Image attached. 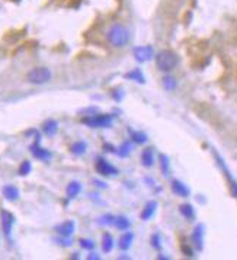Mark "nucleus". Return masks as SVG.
Wrapping results in <instances>:
<instances>
[{
	"instance_id": "1",
	"label": "nucleus",
	"mask_w": 237,
	"mask_h": 260,
	"mask_svg": "<svg viewBox=\"0 0 237 260\" xmlns=\"http://www.w3.org/2000/svg\"><path fill=\"white\" fill-rule=\"evenodd\" d=\"M130 31L124 24H112L106 31V41L114 48H122L130 42Z\"/></svg>"
},
{
	"instance_id": "2",
	"label": "nucleus",
	"mask_w": 237,
	"mask_h": 260,
	"mask_svg": "<svg viewBox=\"0 0 237 260\" xmlns=\"http://www.w3.org/2000/svg\"><path fill=\"white\" fill-rule=\"evenodd\" d=\"M178 56L170 50H163L156 56V66L160 72H172L178 66Z\"/></svg>"
},
{
	"instance_id": "3",
	"label": "nucleus",
	"mask_w": 237,
	"mask_h": 260,
	"mask_svg": "<svg viewBox=\"0 0 237 260\" xmlns=\"http://www.w3.org/2000/svg\"><path fill=\"white\" fill-rule=\"evenodd\" d=\"M51 80V72L47 67H35L28 73V82L32 84H44Z\"/></svg>"
},
{
	"instance_id": "4",
	"label": "nucleus",
	"mask_w": 237,
	"mask_h": 260,
	"mask_svg": "<svg viewBox=\"0 0 237 260\" xmlns=\"http://www.w3.org/2000/svg\"><path fill=\"white\" fill-rule=\"evenodd\" d=\"M82 122L89 125L92 128H108L112 124V115L108 114H98L93 116H86L82 120Z\"/></svg>"
},
{
	"instance_id": "5",
	"label": "nucleus",
	"mask_w": 237,
	"mask_h": 260,
	"mask_svg": "<svg viewBox=\"0 0 237 260\" xmlns=\"http://www.w3.org/2000/svg\"><path fill=\"white\" fill-rule=\"evenodd\" d=\"M134 57L138 62H146L148 60L153 58L154 56V50L151 46H135L133 51Z\"/></svg>"
},
{
	"instance_id": "6",
	"label": "nucleus",
	"mask_w": 237,
	"mask_h": 260,
	"mask_svg": "<svg viewBox=\"0 0 237 260\" xmlns=\"http://www.w3.org/2000/svg\"><path fill=\"white\" fill-rule=\"evenodd\" d=\"M0 222H2V228H3L5 236H6V237H11L14 224H15V216L11 214L9 211L2 210V211H0Z\"/></svg>"
},
{
	"instance_id": "7",
	"label": "nucleus",
	"mask_w": 237,
	"mask_h": 260,
	"mask_svg": "<svg viewBox=\"0 0 237 260\" xmlns=\"http://www.w3.org/2000/svg\"><path fill=\"white\" fill-rule=\"evenodd\" d=\"M215 156V158H217V163H218V166L222 168V172H224V174H225V178H227V180H228V184H230V190H231V195L237 198V182L233 179V176L230 174V172H228V168L225 166V163H224V160H222L221 157L218 156L217 153H214Z\"/></svg>"
},
{
	"instance_id": "8",
	"label": "nucleus",
	"mask_w": 237,
	"mask_h": 260,
	"mask_svg": "<svg viewBox=\"0 0 237 260\" xmlns=\"http://www.w3.org/2000/svg\"><path fill=\"white\" fill-rule=\"evenodd\" d=\"M96 170L102 174V176H117L118 174V168L112 166L111 163H108L105 158H98L96 162Z\"/></svg>"
},
{
	"instance_id": "9",
	"label": "nucleus",
	"mask_w": 237,
	"mask_h": 260,
	"mask_svg": "<svg viewBox=\"0 0 237 260\" xmlns=\"http://www.w3.org/2000/svg\"><path fill=\"white\" fill-rule=\"evenodd\" d=\"M204 226L202 224H198L192 232V243L193 246L198 248V250H202L204 247Z\"/></svg>"
},
{
	"instance_id": "10",
	"label": "nucleus",
	"mask_w": 237,
	"mask_h": 260,
	"mask_svg": "<svg viewBox=\"0 0 237 260\" xmlns=\"http://www.w3.org/2000/svg\"><path fill=\"white\" fill-rule=\"evenodd\" d=\"M31 153L34 154L35 158H40V160H43V162H47V160L51 158V153H50L47 148H43V147L38 144V141H37L35 144L31 146Z\"/></svg>"
},
{
	"instance_id": "11",
	"label": "nucleus",
	"mask_w": 237,
	"mask_h": 260,
	"mask_svg": "<svg viewBox=\"0 0 237 260\" xmlns=\"http://www.w3.org/2000/svg\"><path fill=\"white\" fill-rule=\"evenodd\" d=\"M170 188H172V192H173L175 195L180 196V198L189 196V188L183 184V182H180V180H172Z\"/></svg>"
},
{
	"instance_id": "12",
	"label": "nucleus",
	"mask_w": 237,
	"mask_h": 260,
	"mask_svg": "<svg viewBox=\"0 0 237 260\" xmlns=\"http://www.w3.org/2000/svg\"><path fill=\"white\" fill-rule=\"evenodd\" d=\"M57 232H59L61 237H66V238H70L72 234L74 232V222L73 221H64L61 222L60 226H57Z\"/></svg>"
},
{
	"instance_id": "13",
	"label": "nucleus",
	"mask_w": 237,
	"mask_h": 260,
	"mask_svg": "<svg viewBox=\"0 0 237 260\" xmlns=\"http://www.w3.org/2000/svg\"><path fill=\"white\" fill-rule=\"evenodd\" d=\"M156 210H157V202H156V200H148L147 204H146V206H144L143 211H141L140 218H141L143 221H148V220L154 215Z\"/></svg>"
},
{
	"instance_id": "14",
	"label": "nucleus",
	"mask_w": 237,
	"mask_h": 260,
	"mask_svg": "<svg viewBox=\"0 0 237 260\" xmlns=\"http://www.w3.org/2000/svg\"><path fill=\"white\" fill-rule=\"evenodd\" d=\"M3 196L5 199H8V200H16V199L19 198V189L14 186V184H6L5 188H3Z\"/></svg>"
},
{
	"instance_id": "15",
	"label": "nucleus",
	"mask_w": 237,
	"mask_h": 260,
	"mask_svg": "<svg viewBox=\"0 0 237 260\" xmlns=\"http://www.w3.org/2000/svg\"><path fill=\"white\" fill-rule=\"evenodd\" d=\"M43 131H44L45 136L53 137V136H56L57 131H59V124L56 122L54 120H47V121L43 124Z\"/></svg>"
},
{
	"instance_id": "16",
	"label": "nucleus",
	"mask_w": 237,
	"mask_h": 260,
	"mask_svg": "<svg viewBox=\"0 0 237 260\" xmlns=\"http://www.w3.org/2000/svg\"><path fill=\"white\" fill-rule=\"evenodd\" d=\"M125 78L133 80V82H137V83H140V84H144V83H146L144 74H143V72H141L140 68H134V70H131V72H128V73L125 74Z\"/></svg>"
},
{
	"instance_id": "17",
	"label": "nucleus",
	"mask_w": 237,
	"mask_h": 260,
	"mask_svg": "<svg viewBox=\"0 0 237 260\" xmlns=\"http://www.w3.org/2000/svg\"><path fill=\"white\" fill-rule=\"evenodd\" d=\"M141 164L144 168H151L154 164V154H153V148H146L141 153Z\"/></svg>"
},
{
	"instance_id": "18",
	"label": "nucleus",
	"mask_w": 237,
	"mask_h": 260,
	"mask_svg": "<svg viewBox=\"0 0 237 260\" xmlns=\"http://www.w3.org/2000/svg\"><path fill=\"white\" fill-rule=\"evenodd\" d=\"M133 232H124V236H121V238H119V248L121 250H128L131 247V244H133Z\"/></svg>"
},
{
	"instance_id": "19",
	"label": "nucleus",
	"mask_w": 237,
	"mask_h": 260,
	"mask_svg": "<svg viewBox=\"0 0 237 260\" xmlns=\"http://www.w3.org/2000/svg\"><path fill=\"white\" fill-rule=\"evenodd\" d=\"M80 190H82V184H79V182H70V184H67V188H66V194H67V196L70 199L76 198L79 194H80Z\"/></svg>"
},
{
	"instance_id": "20",
	"label": "nucleus",
	"mask_w": 237,
	"mask_h": 260,
	"mask_svg": "<svg viewBox=\"0 0 237 260\" xmlns=\"http://www.w3.org/2000/svg\"><path fill=\"white\" fill-rule=\"evenodd\" d=\"M179 212L182 214L183 218H186V220H189V221H192L193 218H195V210H193L192 205H189V204L180 205V206H179Z\"/></svg>"
},
{
	"instance_id": "21",
	"label": "nucleus",
	"mask_w": 237,
	"mask_h": 260,
	"mask_svg": "<svg viewBox=\"0 0 237 260\" xmlns=\"http://www.w3.org/2000/svg\"><path fill=\"white\" fill-rule=\"evenodd\" d=\"M114 226L118 230H121V231H127V230L130 228L131 222H130V220H128L127 216H122V215H121V216H115Z\"/></svg>"
},
{
	"instance_id": "22",
	"label": "nucleus",
	"mask_w": 237,
	"mask_h": 260,
	"mask_svg": "<svg viewBox=\"0 0 237 260\" xmlns=\"http://www.w3.org/2000/svg\"><path fill=\"white\" fill-rule=\"evenodd\" d=\"M72 153L74 156H83V154L86 153V150H88V146H86V142L85 141H77V142H74L73 146H72Z\"/></svg>"
},
{
	"instance_id": "23",
	"label": "nucleus",
	"mask_w": 237,
	"mask_h": 260,
	"mask_svg": "<svg viewBox=\"0 0 237 260\" xmlns=\"http://www.w3.org/2000/svg\"><path fill=\"white\" fill-rule=\"evenodd\" d=\"M114 247V238L109 232H105L104 237H102V250L105 253H109Z\"/></svg>"
},
{
	"instance_id": "24",
	"label": "nucleus",
	"mask_w": 237,
	"mask_h": 260,
	"mask_svg": "<svg viewBox=\"0 0 237 260\" xmlns=\"http://www.w3.org/2000/svg\"><path fill=\"white\" fill-rule=\"evenodd\" d=\"M162 83H163V88L166 89V90H167V92L175 90V89H176V86H178L176 78L172 76H164L163 80H162Z\"/></svg>"
},
{
	"instance_id": "25",
	"label": "nucleus",
	"mask_w": 237,
	"mask_h": 260,
	"mask_svg": "<svg viewBox=\"0 0 237 260\" xmlns=\"http://www.w3.org/2000/svg\"><path fill=\"white\" fill-rule=\"evenodd\" d=\"M131 150H133V146L130 141H125L124 144H121V147L117 148V154L119 157H128L131 154Z\"/></svg>"
},
{
	"instance_id": "26",
	"label": "nucleus",
	"mask_w": 237,
	"mask_h": 260,
	"mask_svg": "<svg viewBox=\"0 0 237 260\" xmlns=\"http://www.w3.org/2000/svg\"><path fill=\"white\" fill-rule=\"evenodd\" d=\"M131 140L135 144H144V142H147L148 138L147 134H144L141 131H134V132H131Z\"/></svg>"
},
{
	"instance_id": "27",
	"label": "nucleus",
	"mask_w": 237,
	"mask_h": 260,
	"mask_svg": "<svg viewBox=\"0 0 237 260\" xmlns=\"http://www.w3.org/2000/svg\"><path fill=\"white\" fill-rule=\"evenodd\" d=\"M159 160H160V168H162V172H163L164 176H167L169 174V158H167V156H164V154H160V157H159Z\"/></svg>"
},
{
	"instance_id": "28",
	"label": "nucleus",
	"mask_w": 237,
	"mask_h": 260,
	"mask_svg": "<svg viewBox=\"0 0 237 260\" xmlns=\"http://www.w3.org/2000/svg\"><path fill=\"white\" fill-rule=\"evenodd\" d=\"M31 168H32V166H31V163L28 162V160L22 162V164L19 166V174H21V176H27V174H30Z\"/></svg>"
},
{
	"instance_id": "29",
	"label": "nucleus",
	"mask_w": 237,
	"mask_h": 260,
	"mask_svg": "<svg viewBox=\"0 0 237 260\" xmlns=\"http://www.w3.org/2000/svg\"><path fill=\"white\" fill-rule=\"evenodd\" d=\"M114 220H115L114 215L106 214L99 218V224H101V226H114Z\"/></svg>"
},
{
	"instance_id": "30",
	"label": "nucleus",
	"mask_w": 237,
	"mask_h": 260,
	"mask_svg": "<svg viewBox=\"0 0 237 260\" xmlns=\"http://www.w3.org/2000/svg\"><path fill=\"white\" fill-rule=\"evenodd\" d=\"M79 243L82 246V248H85V250H93L95 248V242L90 240V238H80Z\"/></svg>"
},
{
	"instance_id": "31",
	"label": "nucleus",
	"mask_w": 237,
	"mask_h": 260,
	"mask_svg": "<svg viewBox=\"0 0 237 260\" xmlns=\"http://www.w3.org/2000/svg\"><path fill=\"white\" fill-rule=\"evenodd\" d=\"M150 242H151V246H153L156 250H160V247H162V240H160V236H159V234H153L151 238H150Z\"/></svg>"
},
{
	"instance_id": "32",
	"label": "nucleus",
	"mask_w": 237,
	"mask_h": 260,
	"mask_svg": "<svg viewBox=\"0 0 237 260\" xmlns=\"http://www.w3.org/2000/svg\"><path fill=\"white\" fill-rule=\"evenodd\" d=\"M182 252H183L185 256H188V258H193V250L189 247V246H182Z\"/></svg>"
},
{
	"instance_id": "33",
	"label": "nucleus",
	"mask_w": 237,
	"mask_h": 260,
	"mask_svg": "<svg viewBox=\"0 0 237 260\" xmlns=\"http://www.w3.org/2000/svg\"><path fill=\"white\" fill-rule=\"evenodd\" d=\"M112 96H114V99H115V100H121V99H122V96H124L122 89H117V90H114V92H112Z\"/></svg>"
},
{
	"instance_id": "34",
	"label": "nucleus",
	"mask_w": 237,
	"mask_h": 260,
	"mask_svg": "<svg viewBox=\"0 0 237 260\" xmlns=\"http://www.w3.org/2000/svg\"><path fill=\"white\" fill-rule=\"evenodd\" d=\"M104 148H105V152H112V153H117V148L114 147V146H109V144H104Z\"/></svg>"
},
{
	"instance_id": "35",
	"label": "nucleus",
	"mask_w": 237,
	"mask_h": 260,
	"mask_svg": "<svg viewBox=\"0 0 237 260\" xmlns=\"http://www.w3.org/2000/svg\"><path fill=\"white\" fill-rule=\"evenodd\" d=\"M99 259H101V256L96 254V253H90V254H88V260H99Z\"/></svg>"
},
{
	"instance_id": "36",
	"label": "nucleus",
	"mask_w": 237,
	"mask_h": 260,
	"mask_svg": "<svg viewBox=\"0 0 237 260\" xmlns=\"http://www.w3.org/2000/svg\"><path fill=\"white\" fill-rule=\"evenodd\" d=\"M95 184H96V186H99V188H106V184H104V182H99V180H95Z\"/></svg>"
}]
</instances>
